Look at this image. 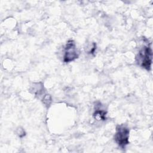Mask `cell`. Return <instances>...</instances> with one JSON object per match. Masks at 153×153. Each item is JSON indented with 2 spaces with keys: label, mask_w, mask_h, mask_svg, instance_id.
Segmentation results:
<instances>
[{
  "label": "cell",
  "mask_w": 153,
  "mask_h": 153,
  "mask_svg": "<svg viewBox=\"0 0 153 153\" xmlns=\"http://www.w3.org/2000/svg\"><path fill=\"white\" fill-rule=\"evenodd\" d=\"M101 103H99V105H96V108L94 110V112L93 113V117L95 120H97V121H104L106 120V111L101 108Z\"/></svg>",
  "instance_id": "4"
},
{
  "label": "cell",
  "mask_w": 153,
  "mask_h": 153,
  "mask_svg": "<svg viewBox=\"0 0 153 153\" xmlns=\"http://www.w3.org/2000/svg\"><path fill=\"white\" fill-rule=\"evenodd\" d=\"M152 51L149 45H143L136 56L137 63L146 71H150L152 65Z\"/></svg>",
  "instance_id": "1"
},
{
  "label": "cell",
  "mask_w": 153,
  "mask_h": 153,
  "mask_svg": "<svg viewBox=\"0 0 153 153\" xmlns=\"http://www.w3.org/2000/svg\"><path fill=\"white\" fill-rule=\"evenodd\" d=\"M42 103L47 106L48 107L51 103V97L50 94H45L42 99Z\"/></svg>",
  "instance_id": "5"
},
{
  "label": "cell",
  "mask_w": 153,
  "mask_h": 153,
  "mask_svg": "<svg viewBox=\"0 0 153 153\" xmlns=\"http://www.w3.org/2000/svg\"><path fill=\"white\" fill-rule=\"evenodd\" d=\"M129 128L124 124L117 125L114 135V140L116 143L122 149H125L129 144Z\"/></svg>",
  "instance_id": "2"
},
{
  "label": "cell",
  "mask_w": 153,
  "mask_h": 153,
  "mask_svg": "<svg viewBox=\"0 0 153 153\" xmlns=\"http://www.w3.org/2000/svg\"><path fill=\"white\" fill-rule=\"evenodd\" d=\"M79 53L76 48L75 41L69 39L64 47V54L63 61L64 63H69L78 59Z\"/></svg>",
  "instance_id": "3"
}]
</instances>
